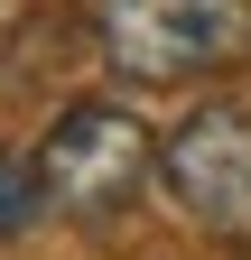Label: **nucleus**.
Here are the masks:
<instances>
[{"label":"nucleus","mask_w":251,"mask_h":260,"mask_svg":"<svg viewBox=\"0 0 251 260\" xmlns=\"http://www.w3.org/2000/svg\"><path fill=\"white\" fill-rule=\"evenodd\" d=\"M38 186H47V214L66 223H112L131 214L149 177H159V130H149L131 103H66L38 140Z\"/></svg>","instance_id":"1"},{"label":"nucleus","mask_w":251,"mask_h":260,"mask_svg":"<svg viewBox=\"0 0 251 260\" xmlns=\"http://www.w3.org/2000/svg\"><path fill=\"white\" fill-rule=\"evenodd\" d=\"M84 19L121 84H196L251 56V0H93Z\"/></svg>","instance_id":"2"},{"label":"nucleus","mask_w":251,"mask_h":260,"mask_svg":"<svg viewBox=\"0 0 251 260\" xmlns=\"http://www.w3.org/2000/svg\"><path fill=\"white\" fill-rule=\"evenodd\" d=\"M159 186L205 242L251 251V112L242 103H196L159 140Z\"/></svg>","instance_id":"3"},{"label":"nucleus","mask_w":251,"mask_h":260,"mask_svg":"<svg viewBox=\"0 0 251 260\" xmlns=\"http://www.w3.org/2000/svg\"><path fill=\"white\" fill-rule=\"evenodd\" d=\"M38 214H47V186H38V168L0 158V233H28Z\"/></svg>","instance_id":"4"}]
</instances>
